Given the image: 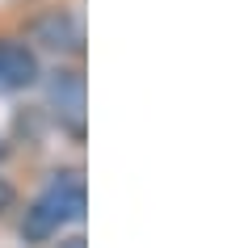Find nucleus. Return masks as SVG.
Wrapping results in <instances>:
<instances>
[{
	"instance_id": "obj_1",
	"label": "nucleus",
	"mask_w": 252,
	"mask_h": 248,
	"mask_svg": "<svg viewBox=\"0 0 252 248\" xmlns=\"http://www.w3.org/2000/svg\"><path fill=\"white\" fill-rule=\"evenodd\" d=\"M84 202H89V194H84L80 173H63V177H55L51 185H46V194H38L34 206L26 211L21 236H26L30 244L51 240L63 223H76V219H80V214H84Z\"/></svg>"
},
{
	"instance_id": "obj_2",
	"label": "nucleus",
	"mask_w": 252,
	"mask_h": 248,
	"mask_svg": "<svg viewBox=\"0 0 252 248\" xmlns=\"http://www.w3.org/2000/svg\"><path fill=\"white\" fill-rule=\"evenodd\" d=\"M51 106L63 131L72 139H84V76L80 71H55L51 76Z\"/></svg>"
},
{
	"instance_id": "obj_3",
	"label": "nucleus",
	"mask_w": 252,
	"mask_h": 248,
	"mask_svg": "<svg viewBox=\"0 0 252 248\" xmlns=\"http://www.w3.org/2000/svg\"><path fill=\"white\" fill-rule=\"evenodd\" d=\"M38 80V59L26 42H0V93L30 89Z\"/></svg>"
},
{
	"instance_id": "obj_4",
	"label": "nucleus",
	"mask_w": 252,
	"mask_h": 248,
	"mask_svg": "<svg viewBox=\"0 0 252 248\" xmlns=\"http://www.w3.org/2000/svg\"><path fill=\"white\" fill-rule=\"evenodd\" d=\"M38 34L46 38V46H55V51H80V21L76 17H67V13H55V17H46V21H38Z\"/></svg>"
},
{
	"instance_id": "obj_5",
	"label": "nucleus",
	"mask_w": 252,
	"mask_h": 248,
	"mask_svg": "<svg viewBox=\"0 0 252 248\" xmlns=\"http://www.w3.org/2000/svg\"><path fill=\"white\" fill-rule=\"evenodd\" d=\"M9 202H13V185L0 177V211H9Z\"/></svg>"
},
{
	"instance_id": "obj_6",
	"label": "nucleus",
	"mask_w": 252,
	"mask_h": 248,
	"mask_svg": "<svg viewBox=\"0 0 252 248\" xmlns=\"http://www.w3.org/2000/svg\"><path fill=\"white\" fill-rule=\"evenodd\" d=\"M67 248H84V240H67Z\"/></svg>"
},
{
	"instance_id": "obj_7",
	"label": "nucleus",
	"mask_w": 252,
	"mask_h": 248,
	"mask_svg": "<svg viewBox=\"0 0 252 248\" xmlns=\"http://www.w3.org/2000/svg\"><path fill=\"white\" fill-rule=\"evenodd\" d=\"M0 156H4V143H0Z\"/></svg>"
}]
</instances>
